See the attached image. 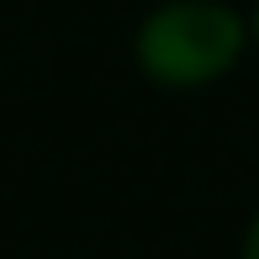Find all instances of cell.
I'll return each instance as SVG.
<instances>
[{"mask_svg":"<svg viewBox=\"0 0 259 259\" xmlns=\"http://www.w3.org/2000/svg\"><path fill=\"white\" fill-rule=\"evenodd\" d=\"M249 37H254V48H259V0H254V11H249Z\"/></svg>","mask_w":259,"mask_h":259,"instance_id":"cell-3","label":"cell"},{"mask_svg":"<svg viewBox=\"0 0 259 259\" xmlns=\"http://www.w3.org/2000/svg\"><path fill=\"white\" fill-rule=\"evenodd\" d=\"M238 259H259V211L249 217V228H243V243H238Z\"/></svg>","mask_w":259,"mask_h":259,"instance_id":"cell-2","label":"cell"},{"mask_svg":"<svg viewBox=\"0 0 259 259\" xmlns=\"http://www.w3.org/2000/svg\"><path fill=\"white\" fill-rule=\"evenodd\" d=\"M249 42V11L228 0H159L133 32V64L159 90H201L238 69Z\"/></svg>","mask_w":259,"mask_h":259,"instance_id":"cell-1","label":"cell"}]
</instances>
